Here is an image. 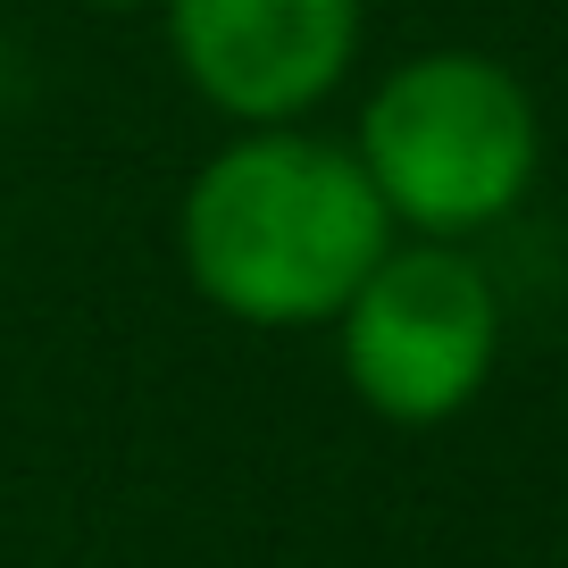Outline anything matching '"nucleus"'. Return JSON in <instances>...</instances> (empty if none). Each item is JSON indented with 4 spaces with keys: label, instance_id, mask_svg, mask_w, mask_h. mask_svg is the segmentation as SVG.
<instances>
[{
    "label": "nucleus",
    "instance_id": "f03ea898",
    "mask_svg": "<svg viewBox=\"0 0 568 568\" xmlns=\"http://www.w3.org/2000/svg\"><path fill=\"white\" fill-rule=\"evenodd\" d=\"M359 168L393 226L426 243L485 234L535 193L544 176V109L527 75L485 51H426L402 59L359 109Z\"/></svg>",
    "mask_w": 568,
    "mask_h": 568
},
{
    "label": "nucleus",
    "instance_id": "7ed1b4c3",
    "mask_svg": "<svg viewBox=\"0 0 568 568\" xmlns=\"http://www.w3.org/2000/svg\"><path fill=\"white\" fill-rule=\"evenodd\" d=\"M343 376L393 426H444L485 393L501 352V293L477 267V251L393 234V251L368 267L343 302Z\"/></svg>",
    "mask_w": 568,
    "mask_h": 568
},
{
    "label": "nucleus",
    "instance_id": "f257e3e1",
    "mask_svg": "<svg viewBox=\"0 0 568 568\" xmlns=\"http://www.w3.org/2000/svg\"><path fill=\"white\" fill-rule=\"evenodd\" d=\"M393 234L402 226L376 201L359 151L302 125H243L217 160H201L176 210L193 293L267 335L335 326Z\"/></svg>",
    "mask_w": 568,
    "mask_h": 568
},
{
    "label": "nucleus",
    "instance_id": "20e7f679",
    "mask_svg": "<svg viewBox=\"0 0 568 568\" xmlns=\"http://www.w3.org/2000/svg\"><path fill=\"white\" fill-rule=\"evenodd\" d=\"M184 84L234 125H293L352 75L359 0H160Z\"/></svg>",
    "mask_w": 568,
    "mask_h": 568
},
{
    "label": "nucleus",
    "instance_id": "39448f33",
    "mask_svg": "<svg viewBox=\"0 0 568 568\" xmlns=\"http://www.w3.org/2000/svg\"><path fill=\"white\" fill-rule=\"evenodd\" d=\"M75 9H109L118 18V9H160V0H75Z\"/></svg>",
    "mask_w": 568,
    "mask_h": 568
}]
</instances>
